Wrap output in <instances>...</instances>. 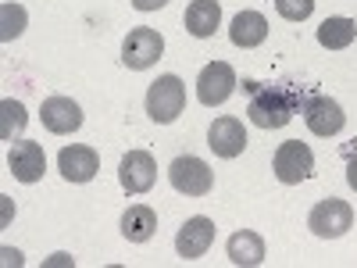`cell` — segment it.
<instances>
[{"mask_svg": "<svg viewBox=\"0 0 357 268\" xmlns=\"http://www.w3.org/2000/svg\"><path fill=\"white\" fill-rule=\"evenodd\" d=\"M354 36H357V25H354V18H343V15L325 18L318 25V43L325 50H347L354 43Z\"/></svg>", "mask_w": 357, "mask_h": 268, "instance_id": "obj_19", "label": "cell"}, {"mask_svg": "<svg viewBox=\"0 0 357 268\" xmlns=\"http://www.w3.org/2000/svg\"><path fill=\"white\" fill-rule=\"evenodd\" d=\"M211 244H215V222L204 218V215L190 218L183 229H178V236H175V251H178V258H186V261L204 258Z\"/></svg>", "mask_w": 357, "mask_h": 268, "instance_id": "obj_14", "label": "cell"}, {"mask_svg": "<svg viewBox=\"0 0 357 268\" xmlns=\"http://www.w3.org/2000/svg\"><path fill=\"white\" fill-rule=\"evenodd\" d=\"M347 183L357 193V154H350V161H347Z\"/></svg>", "mask_w": 357, "mask_h": 268, "instance_id": "obj_24", "label": "cell"}, {"mask_svg": "<svg viewBox=\"0 0 357 268\" xmlns=\"http://www.w3.org/2000/svg\"><path fill=\"white\" fill-rule=\"evenodd\" d=\"M250 89L247 118L257 129H282L293 122V114L301 111V94L293 86H261V82H243Z\"/></svg>", "mask_w": 357, "mask_h": 268, "instance_id": "obj_1", "label": "cell"}, {"mask_svg": "<svg viewBox=\"0 0 357 268\" xmlns=\"http://www.w3.org/2000/svg\"><path fill=\"white\" fill-rule=\"evenodd\" d=\"M4 254H8V265H11V261H15V265H22V254H18V251H4Z\"/></svg>", "mask_w": 357, "mask_h": 268, "instance_id": "obj_25", "label": "cell"}, {"mask_svg": "<svg viewBox=\"0 0 357 268\" xmlns=\"http://www.w3.org/2000/svg\"><path fill=\"white\" fill-rule=\"evenodd\" d=\"M161 54H165V36L158 33V29H151V25L129 29V36H126V43H122V61H126V68L146 72V68H154V65L161 61Z\"/></svg>", "mask_w": 357, "mask_h": 268, "instance_id": "obj_3", "label": "cell"}, {"mask_svg": "<svg viewBox=\"0 0 357 268\" xmlns=\"http://www.w3.org/2000/svg\"><path fill=\"white\" fill-rule=\"evenodd\" d=\"M168 179H172V186L186 197H207L215 186V172L207 168V161H200L193 154H178L168 165Z\"/></svg>", "mask_w": 357, "mask_h": 268, "instance_id": "obj_5", "label": "cell"}, {"mask_svg": "<svg viewBox=\"0 0 357 268\" xmlns=\"http://www.w3.org/2000/svg\"><path fill=\"white\" fill-rule=\"evenodd\" d=\"M40 118H43L47 133H54V136H72V133L82 126V107H79L72 97L54 94V97H47V100H43Z\"/></svg>", "mask_w": 357, "mask_h": 268, "instance_id": "obj_11", "label": "cell"}, {"mask_svg": "<svg viewBox=\"0 0 357 268\" xmlns=\"http://www.w3.org/2000/svg\"><path fill=\"white\" fill-rule=\"evenodd\" d=\"M8 168H11V175L18 179V183H40L43 172H47V154H43V147L33 143V140L15 143L11 154H8Z\"/></svg>", "mask_w": 357, "mask_h": 268, "instance_id": "obj_12", "label": "cell"}, {"mask_svg": "<svg viewBox=\"0 0 357 268\" xmlns=\"http://www.w3.org/2000/svg\"><path fill=\"white\" fill-rule=\"evenodd\" d=\"M168 0H132V8L136 11H158V8H165Z\"/></svg>", "mask_w": 357, "mask_h": 268, "instance_id": "obj_23", "label": "cell"}, {"mask_svg": "<svg viewBox=\"0 0 357 268\" xmlns=\"http://www.w3.org/2000/svg\"><path fill=\"white\" fill-rule=\"evenodd\" d=\"M57 168L68 183H89L97 172H100V158L93 147H82V143H72V147H61L57 154Z\"/></svg>", "mask_w": 357, "mask_h": 268, "instance_id": "obj_13", "label": "cell"}, {"mask_svg": "<svg viewBox=\"0 0 357 268\" xmlns=\"http://www.w3.org/2000/svg\"><path fill=\"white\" fill-rule=\"evenodd\" d=\"M25 22H29V15H25L22 4H4V8H0V40H4V43L18 40L25 33Z\"/></svg>", "mask_w": 357, "mask_h": 268, "instance_id": "obj_21", "label": "cell"}, {"mask_svg": "<svg viewBox=\"0 0 357 268\" xmlns=\"http://www.w3.org/2000/svg\"><path fill=\"white\" fill-rule=\"evenodd\" d=\"M183 25H186V33L197 36V40L215 36V29L222 25L218 0H193V4L186 8V15H183Z\"/></svg>", "mask_w": 357, "mask_h": 268, "instance_id": "obj_16", "label": "cell"}, {"mask_svg": "<svg viewBox=\"0 0 357 268\" xmlns=\"http://www.w3.org/2000/svg\"><path fill=\"white\" fill-rule=\"evenodd\" d=\"M158 232V211L146 204H132L129 211L122 215V236L129 244H146Z\"/></svg>", "mask_w": 357, "mask_h": 268, "instance_id": "obj_18", "label": "cell"}, {"mask_svg": "<svg viewBox=\"0 0 357 268\" xmlns=\"http://www.w3.org/2000/svg\"><path fill=\"white\" fill-rule=\"evenodd\" d=\"M183 111H186V86H183V79L178 75H161L158 82H151V89H146V114H151L158 126L175 122Z\"/></svg>", "mask_w": 357, "mask_h": 268, "instance_id": "obj_2", "label": "cell"}, {"mask_svg": "<svg viewBox=\"0 0 357 268\" xmlns=\"http://www.w3.org/2000/svg\"><path fill=\"white\" fill-rule=\"evenodd\" d=\"M307 229L314 236H321V240H336V236L354 229V207L347 200H340V197H325V200H318L311 207Z\"/></svg>", "mask_w": 357, "mask_h": 268, "instance_id": "obj_4", "label": "cell"}, {"mask_svg": "<svg viewBox=\"0 0 357 268\" xmlns=\"http://www.w3.org/2000/svg\"><path fill=\"white\" fill-rule=\"evenodd\" d=\"M275 179L286 186H296V183H304V179L314 172V154H311V147L301 143V140H286L279 151H275Z\"/></svg>", "mask_w": 357, "mask_h": 268, "instance_id": "obj_7", "label": "cell"}, {"mask_svg": "<svg viewBox=\"0 0 357 268\" xmlns=\"http://www.w3.org/2000/svg\"><path fill=\"white\" fill-rule=\"evenodd\" d=\"M207 147L218 154V158H240L247 151V129L240 118L232 114H222L211 122V129H207Z\"/></svg>", "mask_w": 357, "mask_h": 268, "instance_id": "obj_10", "label": "cell"}, {"mask_svg": "<svg viewBox=\"0 0 357 268\" xmlns=\"http://www.w3.org/2000/svg\"><path fill=\"white\" fill-rule=\"evenodd\" d=\"M232 89H236V72L232 65L225 61H211V65H204L200 75H197V100L204 107H218L232 97Z\"/></svg>", "mask_w": 357, "mask_h": 268, "instance_id": "obj_8", "label": "cell"}, {"mask_svg": "<svg viewBox=\"0 0 357 268\" xmlns=\"http://www.w3.org/2000/svg\"><path fill=\"white\" fill-rule=\"evenodd\" d=\"M225 251H229V261H232V265H240V268H254V265L264 261V240H261L254 229L232 232V236H229V244H225Z\"/></svg>", "mask_w": 357, "mask_h": 268, "instance_id": "obj_17", "label": "cell"}, {"mask_svg": "<svg viewBox=\"0 0 357 268\" xmlns=\"http://www.w3.org/2000/svg\"><path fill=\"white\" fill-rule=\"evenodd\" d=\"M118 179H122V190L139 197L154 186V179H158V161L154 154H146V151H129L122 158V165H118Z\"/></svg>", "mask_w": 357, "mask_h": 268, "instance_id": "obj_9", "label": "cell"}, {"mask_svg": "<svg viewBox=\"0 0 357 268\" xmlns=\"http://www.w3.org/2000/svg\"><path fill=\"white\" fill-rule=\"evenodd\" d=\"M275 11L286 22H307L314 15V0H275Z\"/></svg>", "mask_w": 357, "mask_h": 268, "instance_id": "obj_22", "label": "cell"}, {"mask_svg": "<svg viewBox=\"0 0 357 268\" xmlns=\"http://www.w3.org/2000/svg\"><path fill=\"white\" fill-rule=\"evenodd\" d=\"M301 114H304V126H307L314 136H325V140L336 136V133H343V126H347V114H343V107H340L333 97H325V94L304 97Z\"/></svg>", "mask_w": 357, "mask_h": 268, "instance_id": "obj_6", "label": "cell"}, {"mask_svg": "<svg viewBox=\"0 0 357 268\" xmlns=\"http://www.w3.org/2000/svg\"><path fill=\"white\" fill-rule=\"evenodd\" d=\"M25 122H29V114L18 100H0V140H15L25 133Z\"/></svg>", "mask_w": 357, "mask_h": 268, "instance_id": "obj_20", "label": "cell"}, {"mask_svg": "<svg viewBox=\"0 0 357 268\" xmlns=\"http://www.w3.org/2000/svg\"><path fill=\"white\" fill-rule=\"evenodd\" d=\"M229 40L243 50H254L268 40V18L261 11H240L229 25Z\"/></svg>", "mask_w": 357, "mask_h": 268, "instance_id": "obj_15", "label": "cell"}]
</instances>
